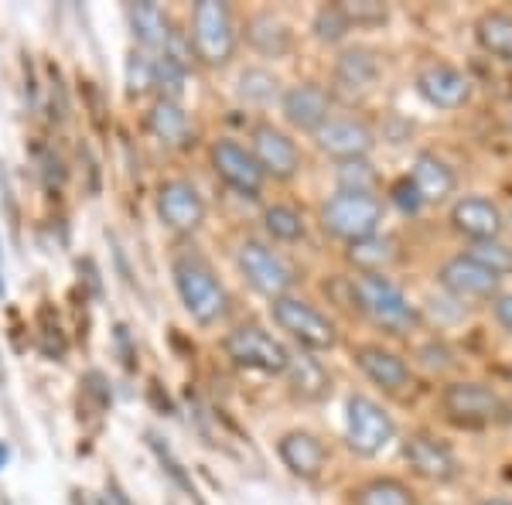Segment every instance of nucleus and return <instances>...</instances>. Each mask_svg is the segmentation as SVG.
I'll list each match as a JSON object with an SVG mask.
<instances>
[{
    "instance_id": "27",
    "label": "nucleus",
    "mask_w": 512,
    "mask_h": 505,
    "mask_svg": "<svg viewBox=\"0 0 512 505\" xmlns=\"http://www.w3.org/2000/svg\"><path fill=\"white\" fill-rule=\"evenodd\" d=\"M130 24H134V35L147 52L161 55L171 45V38H175V31H171V24L158 4H134L130 7Z\"/></svg>"
},
{
    "instance_id": "32",
    "label": "nucleus",
    "mask_w": 512,
    "mask_h": 505,
    "mask_svg": "<svg viewBox=\"0 0 512 505\" xmlns=\"http://www.w3.org/2000/svg\"><path fill=\"white\" fill-rule=\"evenodd\" d=\"M280 93V82L267 69H246L239 76V99L250 106H270Z\"/></svg>"
},
{
    "instance_id": "36",
    "label": "nucleus",
    "mask_w": 512,
    "mask_h": 505,
    "mask_svg": "<svg viewBox=\"0 0 512 505\" xmlns=\"http://www.w3.org/2000/svg\"><path fill=\"white\" fill-rule=\"evenodd\" d=\"M127 82H130V93H144V89H151L154 86V55H147V52L130 55Z\"/></svg>"
},
{
    "instance_id": "15",
    "label": "nucleus",
    "mask_w": 512,
    "mask_h": 505,
    "mask_svg": "<svg viewBox=\"0 0 512 505\" xmlns=\"http://www.w3.org/2000/svg\"><path fill=\"white\" fill-rule=\"evenodd\" d=\"M448 222L458 236H465L468 243H482V239H502L506 233V215L499 205L485 195H461L451 205Z\"/></svg>"
},
{
    "instance_id": "39",
    "label": "nucleus",
    "mask_w": 512,
    "mask_h": 505,
    "mask_svg": "<svg viewBox=\"0 0 512 505\" xmlns=\"http://www.w3.org/2000/svg\"><path fill=\"white\" fill-rule=\"evenodd\" d=\"M7 461H11V447H7L4 441H0V468H4Z\"/></svg>"
},
{
    "instance_id": "3",
    "label": "nucleus",
    "mask_w": 512,
    "mask_h": 505,
    "mask_svg": "<svg viewBox=\"0 0 512 505\" xmlns=\"http://www.w3.org/2000/svg\"><path fill=\"white\" fill-rule=\"evenodd\" d=\"M383 226V202L376 195H352L338 192L321 205V229L342 243H359L376 236Z\"/></svg>"
},
{
    "instance_id": "34",
    "label": "nucleus",
    "mask_w": 512,
    "mask_h": 505,
    "mask_svg": "<svg viewBox=\"0 0 512 505\" xmlns=\"http://www.w3.org/2000/svg\"><path fill=\"white\" fill-rule=\"evenodd\" d=\"M338 11L345 14L349 28H376V24H386V18H390V7L379 4V0H342Z\"/></svg>"
},
{
    "instance_id": "21",
    "label": "nucleus",
    "mask_w": 512,
    "mask_h": 505,
    "mask_svg": "<svg viewBox=\"0 0 512 505\" xmlns=\"http://www.w3.org/2000/svg\"><path fill=\"white\" fill-rule=\"evenodd\" d=\"M277 454L284 468L297 478H318L328 465V447L311 430H287L277 441Z\"/></svg>"
},
{
    "instance_id": "26",
    "label": "nucleus",
    "mask_w": 512,
    "mask_h": 505,
    "mask_svg": "<svg viewBox=\"0 0 512 505\" xmlns=\"http://www.w3.org/2000/svg\"><path fill=\"white\" fill-rule=\"evenodd\" d=\"M475 41L485 55L499 62H512V14L509 11H485L475 21Z\"/></svg>"
},
{
    "instance_id": "37",
    "label": "nucleus",
    "mask_w": 512,
    "mask_h": 505,
    "mask_svg": "<svg viewBox=\"0 0 512 505\" xmlns=\"http://www.w3.org/2000/svg\"><path fill=\"white\" fill-rule=\"evenodd\" d=\"M390 202H393L400 212H407V215H417L420 209H424V198H420V192L414 188V181H410V178L393 181V188H390Z\"/></svg>"
},
{
    "instance_id": "5",
    "label": "nucleus",
    "mask_w": 512,
    "mask_h": 505,
    "mask_svg": "<svg viewBox=\"0 0 512 505\" xmlns=\"http://www.w3.org/2000/svg\"><path fill=\"white\" fill-rule=\"evenodd\" d=\"M270 311H274L277 325L284 328L301 349H311V352L335 349V342H338L335 321L328 318L325 311H318L311 301L284 294V297H277V301H270Z\"/></svg>"
},
{
    "instance_id": "7",
    "label": "nucleus",
    "mask_w": 512,
    "mask_h": 505,
    "mask_svg": "<svg viewBox=\"0 0 512 505\" xmlns=\"http://www.w3.org/2000/svg\"><path fill=\"white\" fill-rule=\"evenodd\" d=\"M396 437V424L373 396L355 393L345 403V444L362 458H376L386 444Z\"/></svg>"
},
{
    "instance_id": "30",
    "label": "nucleus",
    "mask_w": 512,
    "mask_h": 505,
    "mask_svg": "<svg viewBox=\"0 0 512 505\" xmlns=\"http://www.w3.org/2000/svg\"><path fill=\"white\" fill-rule=\"evenodd\" d=\"M287 372L294 376V389L301 396H321L328 389V372L321 369V362L318 359H311L308 352H301V355H294L291 352V359H287Z\"/></svg>"
},
{
    "instance_id": "14",
    "label": "nucleus",
    "mask_w": 512,
    "mask_h": 505,
    "mask_svg": "<svg viewBox=\"0 0 512 505\" xmlns=\"http://www.w3.org/2000/svg\"><path fill=\"white\" fill-rule=\"evenodd\" d=\"M253 144L250 151L260 164L263 178H277V181H291L301 171V151L284 130H277L274 123H256L253 127Z\"/></svg>"
},
{
    "instance_id": "20",
    "label": "nucleus",
    "mask_w": 512,
    "mask_h": 505,
    "mask_svg": "<svg viewBox=\"0 0 512 505\" xmlns=\"http://www.w3.org/2000/svg\"><path fill=\"white\" fill-rule=\"evenodd\" d=\"M280 110H284V120L294 130L315 134L321 123L332 117V93L321 89L318 82H297V86H291L280 96Z\"/></svg>"
},
{
    "instance_id": "19",
    "label": "nucleus",
    "mask_w": 512,
    "mask_h": 505,
    "mask_svg": "<svg viewBox=\"0 0 512 505\" xmlns=\"http://www.w3.org/2000/svg\"><path fill=\"white\" fill-rule=\"evenodd\" d=\"M352 359H355V366L362 369V376H366L369 383H376L379 389H386V393H400V389H407L410 376H414L407 366V359H403L400 352L386 349V345H379V342L355 345Z\"/></svg>"
},
{
    "instance_id": "43",
    "label": "nucleus",
    "mask_w": 512,
    "mask_h": 505,
    "mask_svg": "<svg viewBox=\"0 0 512 505\" xmlns=\"http://www.w3.org/2000/svg\"><path fill=\"white\" fill-rule=\"evenodd\" d=\"M506 376H509V383H512V366H509V372H506Z\"/></svg>"
},
{
    "instance_id": "28",
    "label": "nucleus",
    "mask_w": 512,
    "mask_h": 505,
    "mask_svg": "<svg viewBox=\"0 0 512 505\" xmlns=\"http://www.w3.org/2000/svg\"><path fill=\"white\" fill-rule=\"evenodd\" d=\"M352 505H417L414 488L393 475H379L362 482L352 492Z\"/></svg>"
},
{
    "instance_id": "35",
    "label": "nucleus",
    "mask_w": 512,
    "mask_h": 505,
    "mask_svg": "<svg viewBox=\"0 0 512 505\" xmlns=\"http://www.w3.org/2000/svg\"><path fill=\"white\" fill-rule=\"evenodd\" d=\"M349 21H345V14L338 11V4H325L321 11L315 14V38L325 41V45H335V41H342L349 35Z\"/></svg>"
},
{
    "instance_id": "1",
    "label": "nucleus",
    "mask_w": 512,
    "mask_h": 505,
    "mask_svg": "<svg viewBox=\"0 0 512 505\" xmlns=\"http://www.w3.org/2000/svg\"><path fill=\"white\" fill-rule=\"evenodd\" d=\"M352 304L390 335H407L420 325L417 304L393 284L386 273H355L352 277Z\"/></svg>"
},
{
    "instance_id": "9",
    "label": "nucleus",
    "mask_w": 512,
    "mask_h": 505,
    "mask_svg": "<svg viewBox=\"0 0 512 505\" xmlns=\"http://www.w3.org/2000/svg\"><path fill=\"white\" fill-rule=\"evenodd\" d=\"M226 355L236 366L253 369V372H270V376L287 372V359H291V352L260 325H239L236 331H229Z\"/></svg>"
},
{
    "instance_id": "6",
    "label": "nucleus",
    "mask_w": 512,
    "mask_h": 505,
    "mask_svg": "<svg viewBox=\"0 0 512 505\" xmlns=\"http://www.w3.org/2000/svg\"><path fill=\"white\" fill-rule=\"evenodd\" d=\"M192 41H195V55L205 65H226L236 55V24L233 11L219 0H202L192 11Z\"/></svg>"
},
{
    "instance_id": "10",
    "label": "nucleus",
    "mask_w": 512,
    "mask_h": 505,
    "mask_svg": "<svg viewBox=\"0 0 512 505\" xmlns=\"http://www.w3.org/2000/svg\"><path fill=\"white\" fill-rule=\"evenodd\" d=\"M437 284L444 294H451L454 301H492L502 294V280L495 273L482 270L475 260H468L465 253L448 256L437 267Z\"/></svg>"
},
{
    "instance_id": "29",
    "label": "nucleus",
    "mask_w": 512,
    "mask_h": 505,
    "mask_svg": "<svg viewBox=\"0 0 512 505\" xmlns=\"http://www.w3.org/2000/svg\"><path fill=\"white\" fill-rule=\"evenodd\" d=\"M263 229H267L270 236L280 239V243H297V239H304L308 233V226H304V215L294 209V205H267V212H263Z\"/></svg>"
},
{
    "instance_id": "40",
    "label": "nucleus",
    "mask_w": 512,
    "mask_h": 505,
    "mask_svg": "<svg viewBox=\"0 0 512 505\" xmlns=\"http://www.w3.org/2000/svg\"><path fill=\"white\" fill-rule=\"evenodd\" d=\"M478 505H512V499H485V502H478Z\"/></svg>"
},
{
    "instance_id": "4",
    "label": "nucleus",
    "mask_w": 512,
    "mask_h": 505,
    "mask_svg": "<svg viewBox=\"0 0 512 505\" xmlns=\"http://www.w3.org/2000/svg\"><path fill=\"white\" fill-rule=\"evenodd\" d=\"M236 267L246 277V284H250L256 294L270 297V301L291 294V287L297 280V270L291 267V260H287L284 253H277L274 246L260 243V239H243V243H239Z\"/></svg>"
},
{
    "instance_id": "12",
    "label": "nucleus",
    "mask_w": 512,
    "mask_h": 505,
    "mask_svg": "<svg viewBox=\"0 0 512 505\" xmlns=\"http://www.w3.org/2000/svg\"><path fill=\"white\" fill-rule=\"evenodd\" d=\"M315 144L321 154L342 161H366L369 151L376 147V134L369 130V123L355 120V117H328L315 130Z\"/></svg>"
},
{
    "instance_id": "24",
    "label": "nucleus",
    "mask_w": 512,
    "mask_h": 505,
    "mask_svg": "<svg viewBox=\"0 0 512 505\" xmlns=\"http://www.w3.org/2000/svg\"><path fill=\"white\" fill-rule=\"evenodd\" d=\"M345 256H349V263L359 273H386L400 260V243L390 233H376L359 239V243H349V253Z\"/></svg>"
},
{
    "instance_id": "25",
    "label": "nucleus",
    "mask_w": 512,
    "mask_h": 505,
    "mask_svg": "<svg viewBox=\"0 0 512 505\" xmlns=\"http://www.w3.org/2000/svg\"><path fill=\"white\" fill-rule=\"evenodd\" d=\"M246 41H250L260 55H267V59H280V55H287L294 45L291 28H287L277 14H253V18L246 21Z\"/></svg>"
},
{
    "instance_id": "23",
    "label": "nucleus",
    "mask_w": 512,
    "mask_h": 505,
    "mask_svg": "<svg viewBox=\"0 0 512 505\" xmlns=\"http://www.w3.org/2000/svg\"><path fill=\"white\" fill-rule=\"evenodd\" d=\"M147 130L168 147H188L192 144V120H188L185 106L175 99H158L147 113Z\"/></svg>"
},
{
    "instance_id": "41",
    "label": "nucleus",
    "mask_w": 512,
    "mask_h": 505,
    "mask_svg": "<svg viewBox=\"0 0 512 505\" xmlns=\"http://www.w3.org/2000/svg\"><path fill=\"white\" fill-rule=\"evenodd\" d=\"M506 130H509V137H512V113H509V120H506Z\"/></svg>"
},
{
    "instance_id": "18",
    "label": "nucleus",
    "mask_w": 512,
    "mask_h": 505,
    "mask_svg": "<svg viewBox=\"0 0 512 505\" xmlns=\"http://www.w3.org/2000/svg\"><path fill=\"white\" fill-rule=\"evenodd\" d=\"M158 212L161 222L175 233H195L205 222V198L198 195L192 181H164L158 192Z\"/></svg>"
},
{
    "instance_id": "31",
    "label": "nucleus",
    "mask_w": 512,
    "mask_h": 505,
    "mask_svg": "<svg viewBox=\"0 0 512 505\" xmlns=\"http://www.w3.org/2000/svg\"><path fill=\"white\" fill-rule=\"evenodd\" d=\"M465 256L475 260L482 270L495 273V277H509L512 273V246L502 243V239H482V243H468Z\"/></svg>"
},
{
    "instance_id": "8",
    "label": "nucleus",
    "mask_w": 512,
    "mask_h": 505,
    "mask_svg": "<svg viewBox=\"0 0 512 505\" xmlns=\"http://www.w3.org/2000/svg\"><path fill=\"white\" fill-rule=\"evenodd\" d=\"M441 410L458 427H489L502 417V400L492 386L475 379H454L441 389Z\"/></svg>"
},
{
    "instance_id": "13",
    "label": "nucleus",
    "mask_w": 512,
    "mask_h": 505,
    "mask_svg": "<svg viewBox=\"0 0 512 505\" xmlns=\"http://www.w3.org/2000/svg\"><path fill=\"white\" fill-rule=\"evenodd\" d=\"M209 157H212L216 175L226 181L229 188H236L239 195H250V198L260 195V188L267 178H263V171H260V164H256L250 147H243L233 137H219L216 144H212Z\"/></svg>"
},
{
    "instance_id": "11",
    "label": "nucleus",
    "mask_w": 512,
    "mask_h": 505,
    "mask_svg": "<svg viewBox=\"0 0 512 505\" xmlns=\"http://www.w3.org/2000/svg\"><path fill=\"white\" fill-rule=\"evenodd\" d=\"M403 461L410 465L417 478L434 485H448L458 478V458L444 441H437L434 434H424V430H414V434L403 437Z\"/></svg>"
},
{
    "instance_id": "16",
    "label": "nucleus",
    "mask_w": 512,
    "mask_h": 505,
    "mask_svg": "<svg viewBox=\"0 0 512 505\" xmlns=\"http://www.w3.org/2000/svg\"><path fill=\"white\" fill-rule=\"evenodd\" d=\"M417 93L434 110H461L472 99V79L448 62H431L417 72Z\"/></svg>"
},
{
    "instance_id": "38",
    "label": "nucleus",
    "mask_w": 512,
    "mask_h": 505,
    "mask_svg": "<svg viewBox=\"0 0 512 505\" xmlns=\"http://www.w3.org/2000/svg\"><path fill=\"white\" fill-rule=\"evenodd\" d=\"M492 318H495V325H499L502 331H509L512 335V291L506 294L502 291L499 297H492Z\"/></svg>"
},
{
    "instance_id": "2",
    "label": "nucleus",
    "mask_w": 512,
    "mask_h": 505,
    "mask_svg": "<svg viewBox=\"0 0 512 505\" xmlns=\"http://www.w3.org/2000/svg\"><path fill=\"white\" fill-rule=\"evenodd\" d=\"M171 273H175V287L185 311L192 314L198 325H216L229 308V297L226 287L219 284L216 270L209 267V260L195 250H185L175 256Z\"/></svg>"
},
{
    "instance_id": "33",
    "label": "nucleus",
    "mask_w": 512,
    "mask_h": 505,
    "mask_svg": "<svg viewBox=\"0 0 512 505\" xmlns=\"http://www.w3.org/2000/svg\"><path fill=\"white\" fill-rule=\"evenodd\" d=\"M376 168L369 161H342L338 164V192L352 195H376Z\"/></svg>"
},
{
    "instance_id": "22",
    "label": "nucleus",
    "mask_w": 512,
    "mask_h": 505,
    "mask_svg": "<svg viewBox=\"0 0 512 505\" xmlns=\"http://www.w3.org/2000/svg\"><path fill=\"white\" fill-rule=\"evenodd\" d=\"M410 181H414V188L424 198V205L431 202H444V198L454 195V188H458V175H454V168L444 157H437L431 151H420L414 157V168H410Z\"/></svg>"
},
{
    "instance_id": "17",
    "label": "nucleus",
    "mask_w": 512,
    "mask_h": 505,
    "mask_svg": "<svg viewBox=\"0 0 512 505\" xmlns=\"http://www.w3.org/2000/svg\"><path fill=\"white\" fill-rule=\"evenodd\" d=\"M379 76H383V62H379V55L366 45H355V48H345V52L335 59L332 82H335L338 96L362 99L376 89Z\"/></svg>"
},
{
    "instance_id": "42",
    "label": "nucleus",
    "mask_w": 512,
    "mask_h": 505,
    "mask_svg": "<svg viewBox=\"0 0 512 505\" xmlns=\"http://www.w3.org/2000/svg\"><path fill=\"white\" fill-rule=\"evenodd\" d=\"M506 226L512 229V209H509V215H506Z\"/></svg>"
}]
</instances>
